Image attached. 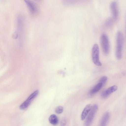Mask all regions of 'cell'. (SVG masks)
<instances>
[{"label":"cell","instance_id":"cell-7","mask_svg":"<svg viewBox=\"0 0 126 126\" xmlns=\"http://www.w3.org/2000/svg\"><path fill=\"white\" fill-rule=\"evenodd\" d=\"M117 89V87L116 86H112L102 92L101 94V96L103 98H106L111 93L116 91Z\"/></svg>","mask_w":126,"mask_h":126},{"label":"cell","instance_id":"cell-2","mask_svg":"<svg viewBox=\"0 0 126 126\" xmlns=\"http://www.w3.org/2000/svg\"><path fill=\"white\" fill-rule=\"evenodd\" d=\"M92 57L94 63L98 66H101L102 63L99 59V49L98 45H94L92 50Z\"/></svg>","mask_w":126,"mask_h":126},{"label":"cell","instance_id":"cell-3","mask_svg":"<svg viewBox=\"0 0 126 126\" xmlns=\"http://www.w3.org/2000/svg\"><path fill=\"white\" fill-rule=\"evenodd\" d=\"M98 108V106L96 104L92 105L91 109L85 121V126H90L97 111Z\"/></svg>","mask_w":126,"mask_h":126},{"label":"cell","instance_id":"cell-11","mask_svg":"<svg viewBox=\"0 0 126 126\" xmlns=\"http://www.w3.org/2000/svg\"><path fill=\"white\" fill-rule=\"evenodd\" d=\"M27 4L30 12L32 14L35 13L37 10L34 4L30 1L28 0H25Z\"/></svg>","mask_w":126,"mask_h":126},{"label":"cell","instance_id":"cell-14","mask_svg":"<svg viewBox=\"0 0 126 126\" xmlns=\"http://www.w3.org/2000/svg\"><path fill=\"white\" fill-rule=\"evenodd\" d=\"M63 108L62 106H59L56 108L55 110V111L57 113L60 114L63 112Z\"/></svg>","mask_w":126,"mask_h":126},{"label":"cell","instance_id":"cell-12","mask_svg":"<svg viewBox=\"0 0 126 126\" xmlns=\"http://www.w3.org/2000/svg\"><path fill=\"white\" fill-rule=\"evenodd\" d=\"M48 120L49 123L54 125H57L59 122L58 117L54 114L51 115L49 117Z\"/></svg>","mask_w":126,"mask_h":126},{"label":"cell","instance_id":"cell-8","mask_svg":"<svg viewBox=\"0 0 126 126\" xmlns=\"http://www.w3.org/2000/svg\"><path fill=\"white\" fill-rule=\"evenodd\" d=\"M110 117V113L108 111L105 112L101 119L99 126H107Z\"/></svg>","mask_w":126,"mask_h":126},{"label":"cell","instance_id":"cell-10","mask_svg":"<svg viewBox=\"0 0 126 126\" xmlns=\"http://www.w3.org/2000/svg\"><path fill=\"white\" fill-rule=\"evenodd\" d=\"M103 84L98 82L90 91L89 93L90 95H94L98 92L101 88Z\"/></svg>","mask_w":126,"mask_h":126},{"label":"cell","instance_id":"cell-16","mask_svg":"<svg viewBox=\"0 0 126 126\" xmlns=\"http://www.w3.org/2000/svg\"><path fill=\"white\" fill-rule=\"evenodd\" d=\"M67 123V120L66 118H63L61 120L60 126H65Z\"/></svg>","mask_w":126,"mask_h":126},{"label":"cell","instance_id":"cell-6","mask_svg":"<svg viewBox=\"0 0 126 126\" xmlns=\"http://www.w3.org/2000/svg\"><path fill=\"white\" fill-rule=\"evenodd\" d=\"M110 9L112 14L113 19L116 20L119 15V12L117 4L116 2H112L110 5Z\"/></svg>","mask_w":126,"mask_h":126},{"label":"cell","instance_id":"cell-9","mask_svg":"<svg viewBox=\"0 0 126 126\" xmlns=\"http://www.w3.org/2000/svg\"><path fill=\"white\" fill-rule=\"evenodd\" d=\"M92 106L91 104H88L85 107L81 115V119L82 120H84L86 117L91 109Z\"/></svg>","mask_w":126,"mask_h":126},{"label":"cell","instance_id":"cell-1","mask_svg":"<svg viewBox=\"0 0 126 126\" xmlns=\"http://www.w3.org/2000/svg\"><path fill=\"white\" fill-rule=\"evenodd\" d=\"M124 36L122 32L120 31L117 32L116 34V46L115 55L118 60L121 59L124 44Z\"/></svg>","mask_w":126,"mask_h":126},{"label":"cell","instance_id":"cell-5","mask_svg":"<svg viewBox=\"0 0 126 126\" xmlns=\"http://www.w3.org/2000/svg\"><path fill=\"white\" fill-rule=\"evenodd\" d=\"M38 93V91L37 90L32 94L27 99L20 105L19 107L20 109L21 110H24L27 108L32 100L37 96Z\"/></svg>","mask_w":126,"mask_h":126},{"label":"cell","instance_id":"cell-13","mask_svg":"<svg viewBox=\"0 0 126 126\" xmlns=\"http://www.w3.org/2000/svg\"><path fill=\"white\" fill-rule=\"evenodd\" d=\"M113 21L111 18H109L106 20L105 25L108 28L111 27Z\"/></svg>","mask_w":126,"mask_h":126},{"label":"cell","instance_id":"cell-4","mask_svg":"<svg viewBox=\"0 0 126 126\" xmlns=\"http://www.w3.org/2000/svg\"><path fill=\"white\" fill-rule=\"evenodd\" d=\"M100 43L103 51L106 54H108L110 49V43L107 36L103 34L100 38Z\"/></svg>","mask_w":126,"mask_h":126},{"label":"cell","instance_id":"cell-15","mask_svg":"<svg viewBox=\"0 0 126 126\" xmlns=\"http://www.w3.org/2000/svg\"><path fill=\"white\" fill-rule=\"evenodd\" d=\"M108 78L106 76H103L100 79L99 82L102 84L103 85L107 82Z\"/></svg>","mask_w":126,"mask_h":126}]
</instances>
